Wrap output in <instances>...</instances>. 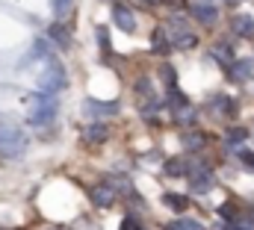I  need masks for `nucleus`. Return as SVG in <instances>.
<instances>
[{"label":"nucleus","instance_id":"nucleus-1","mask_svg":"<svg viewBox=\"0 0 254 230\" xmlns=\"http://www.w3.org/2000/svg\"><path fill=\"white\" fill-rule=\"evenodd\" d=\"M24 148H27V136L21 133V127H18L12 118L0 115V154H6V157H21Z\"/></svg>","mask_w":254,"mask_h":230},{"label":"nucleus","instance_id":"nucleus-2","mask_svg":"<svg viewBox=\"0 0 254 230\" xmlns=\"http://www.w3.org/2000/svg\"><path fill=\"white\" fill-rule=\"evenodd\" d=\"M30 101H33V107H30V124L33 127H45L54 121V115H57V98L54 95L42 92V95H33Z\"/></svg>","mask_w":254,"mask_h":230},{"label":"nucleus","instance_id":"nucleus-3","mask_svg":"<svg viewBox=\"0 0 254 230\" xmlns=\"http://www.w3.org/2000/svg\"><path fill=\"white\" fill-rule=\"evenodd\" d=\"M65 86V68L60 62H48V68L42 71V77H39V89L45 92V95H54V92H60Z\"/></svg>","mask_w":254,"mask_h":230},{"label":"nucleus","instance_id":"nucleus-4","mask_svg":"<svg viewBox=\"0 0 254 230\" xmlns=\"http://www.w3.org/2000/svg\"><path fill=\"white\" fill-rule=\"evenodd\" d=\"M113 21H116V27L125 30V33H133V30H136V18H133V12H130L127 6H113Z\"/></svg>","mask_w":254,"mask_h":230},{"label":"nucleus","instance_id":"nucleus-5","mask_svg":"<svg viewBox=\"0 0 254 230\" xmlns=\"http://www.w3.org/2000/svg\"><path fill=\"white\" fill-rule=\"evenodd\" d=\"M83 139H86L89 145H104V142L110 139V127H107V124H98V121H95V124H89V127L83 130Z\"/></svg>","mask_w":254,"mask_h":230},{"label":"nucleus","instance_id":"nucleus-6","mask_svg":"<svg viewBox=\"0 0 254 230\" xmlns=\"http://www.w3.org/2000/svg\"><path fill=\"white\" fill-rule=\"evenodd\" d=\"M92 204H98V207H113V204H116V189L107 186V183L95 186V189H92Z\"/></svg>","mask_w":254,"mask_h":230},{"label":"nucleus","instance_id":"nucleus-7","mask_svg":"<svg viewBox=\"0 0 254 230\" xmlns=\"http://www.w3.org/2000/svg\"><path fill=\"white\" fill-rule=\"evenodd\" d=\"M190 12L201 21V24H216V18H219V9H216V6H210V3H195Z\"/></svg>","mask_w":254,"mask_h":230},{"label":"nucleus","instance_id":"nucleus-8","mask_svg":"<svg viewBox=\"0 0 254 230\" xmlns=\"http://www.w3.org/2000/svg\"><path fill=\"white\" fill-rule=\"evenodd\" d=\"M89 115H116L119 113V104H101V101H86V107H83Z\"/></svg>","mask_w":254,"mask_h":230},{"label":"nucleus","instance_id":"nucleus-9","mask_svg":"<svg viewBox=\"0 0 254 230\" xmlns=\"http://www.w3.org/2000/svg\"><path fill=\"white\" fill-rule=\"evenodd\" d=\"M231 30H234L237 36H252L254 21L249 18V15H234V18H231Z\"/></svg>","mask_w":254,"mask_h":230},{"label":"nucleus","instance_id":"nucleus-10","mask_svg":"<svg viewBox=\"0 0 254 230\" xmlns=\"http://www.w3.org/2000/svg\"><path fill=\"white\" fill-rule=\"evenodd\" d=\"M252 74H254V62H252V59L231 62V77H234V80H249Z\"/></svg>","mask_w":254,"mask_h":230},{"label":"nucleus","instance_id":"nucleus-11","mask_svg":"<svg viewBox=\"0 0 254 230\" xmlns=\"http://www.w3.org/2000/svg\"><path fill=\"white\" fill-rule=\"evenodd\" d=\"M169 36H172V42H175L178 48H195V42H198L192 33L181 30V27H172V30H169Z\"/></svg>","mask_w":254,"mask_h":230},{"label":"nucleus","instance_id":"nucleus-12","mask_svg":"<svg viewBox=\"0 0 254 230\" xmlns=\"http://www.w3.org/2000/svg\"><path fill=\"white\" fill-rule=\"evenodd\" d=\"M163 201H166L175 213H184V210H187V204H190V201H187L184 195H178V192H166V195H163Z\"/></svg>","mask_w":254,"mask_h":230},{"label":"nucleus","instance_id":"nucleus-13","mask_svg":"<svg viewBox=\"0 0 254 230\" xmlns=\"http://www.w3.org/2000/svg\"><path fill=\"white\" fill-rule=\"evenodd\" d=\"M184 145H187L190 151H201V148L207 145V136H204V133H187V136H184Z\"/></svg>","mask_w":254,"mask_h":230},{"label":"nucleus","instance_id":"nucleus-14","mask_svg":"<svg viewBox=\"0 0 254 230\" xmlns=\"http://www.w3.org/2000/svg\"><path fill=\"white\" fill-rule=\"evenodd\" d=\"M30 59H48V62H51V48H48V42L39 39V42L33 45V51H30Z\"/></svg>","mask_w":254,"mask_h":230},{"label":"nucleus","instance_id":"nucleus-15","mask_svg":"<svg viewBox=\"0 0 254 230\" xmlns=\"http://www.w3.org/2000/svg\"><path fill=\"white\" fill-rule=\"evenodd\" d=\"M166 230H204L198 222H192V219H178V222H172Z\"/></svg>","mask_w":254,"mask_h":230},{"label":"nucleus","instance_id":"nucleus-16","mask_svg":"<svg viewBox=\"0 0 254 230\" xmlns=\"http://www.w3.org/2000/svg\"><path fill=\"white\" fill-rule=\"evenodd\" d=\"M51 39H54L60 48H68V42H71V39H68V33H65L60 24H54V27H51Z\"/></svg>","mask_w":254,"mask_h":230},{"label":"nucleus","instance_id":"nucleus-17","mask_svg":"<svg viewBox=\"0 0 254 230\" xmlns=\"http://www.w3.org/2000/svg\"><path fill=\"white\" fill-rule=\"evenodd\" d=\"M51 3H54V15L57 18H65L68 9H71V0H51Z\"/></svg>","mask_w":254,"mask_h":230},{"label":"nucleus","instance_id":"nucleus-18","mask_svg":"<svg viewBox=\"0 0 254 230\" xmlns=\"http://www.w3.org/2000/svg\"><path fill=\"white\" fill-rule=\"evenodd\" d=\"M154 51H157V54H166V51H169V42L163 39V30L154 33Z\"/></svg>","mask_w":254,"mask_h":230},{"label":"nucleus","instance_id":"nucleus-19","mask_svg":"<svg viewBox=\"0 0 254 230\" xmlns=\"http://www.w3.org/2000/svg\"><path fill=\"white\" fill-rule=\"evenodd\" d=\"M166 174H172V177L184 174V160H169V163H166Z\"/></svg>","mask_w":254,"mask_h":230},{"label":"nucleus","instance_id":"nucleus-20","mask_svg":"<svg viewBox=\"0 0 254 230\" xmlns=\"http://www.w3.org/2000/svg\"><path fill=\"white\" fill-rule=\"evenodd\" d=\"M246 136H249L246 127H231V130H228V139H234V142H243Z\"/></svg>","mask_w":254,"mask_h":230},{"label":"nucleus","instance_id":"nucleus-21","mask_svg":"<svg viewBox=\"0 0 254 230\" xmlns=\"http://www.w3.org/2000/svg\"><path fill=\"white\" fill-rule=\"evenodd\" d=\"M163 77H166V86H169V89H178V80H175V71H172L169 65L163 68Z\"/></svg>","mask_w":254,"mask_h":230},{"label":"nucleus","instance_id":"nucleus-22","mask_svg":"<svg viewBox=\"0 0 254 230\" xmlns=\"http://www.w3.org/2000/svg\"><path fill=\"white\" fill-rule=\"evenodd\" d=\"M122 230H142V228H139V219H133V216L125 219V222H122Z\"/></svg>","mask_w":254,"mask_h":230},{"label":"nucleus","instance_id":"nucleus-23","mask_svg":"<svg viewBox=\"0 0 254 230\" xmlns=\"http://www.w3.org/2000/svg\"><path fill=\"white\" fill-rule=\"evenodd\" d=\"M98 42H101L104 51H110V39H107V30H104V27H98Z\"/></svg>","mask_w":254,"mask_h":230},{"label":"nucleus","instance_id":"nucleus-24","mask_svg":"<svg viewBox=\"0 0 254 230\" xmlns=\"http://www.w3.org/2000/svg\"><path fill=\"white\" fill-rule=\"evenodd\" d=\"M243 160H246V166H252L254 169V154H243Z\"/></svg>","mask_w":254,"mask_h":230},{"label":"nucleus","instance_id":"nucleus-25","mask_svg":"<svg viewBox=\"0 0 254 230\" xmlns=\"http://www.w3.org/2000/svg\"><path fill=\"white\" fill-rule=\"evenodd\" d=\"M148 6H163V0H145Z\"/></svg>","mask_w":254,"mask_h":230}]
</instances>
